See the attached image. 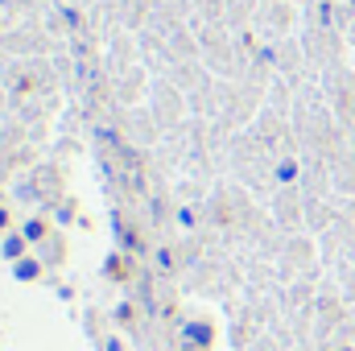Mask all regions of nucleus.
Wrapping results in <instances>:
<instances>
[{
  "label": "nucleus",
  "instance_id": "3",
  "mask_svg": "<svg viewBox=\"0 0 355 351\" xmlns=\"http://www.w3.org/2000/svg\"><path fill=\"white\" fill-rule=\"evenodd\" d=\"M12 277H17V281H37V277H42V261H33V257L12 261Z\"/></svg>",
  "mask_w": 355,
  "mask_h": 351
},
{
  "label": "nucleus",
  "instance_id": "2",
  "mask_svg": "<svg viewBox=\"0 0 355 351\" xmlns=\"http://www.w3.org/2000/svg\"><path fill=\"white\" fill-rule=\"evenodd\" d=\"M25 244H29V240H25L21 232H8V236L0 240V252H4V261H21V257H25Z\"/></svg>",
  "mask_w": 355,
  "mask_h": 351
},
{
  "label": "nucleus",
  "instance_id": "1",
  "mask_svg": "<svg viewBox=\"0 0 355 351\" xmlns=\"http://www.w3.org/2000/svg\"><path fill=\"white\" fill-rule=\"evenodd\" d=\"M182 335H186L194 348H211V339H215L211 323H186V327H182Z\"/></svg>",
  "mask_w": 355,
  "mask_h": 351
},
{
  "label": "nucleus",
  "instance_id": "5",
  "mask_svg": "<svg viewBox=\"0 0 355 351\" xmlns=\"http://www.w3.org/2000/svg\"><path fill=\"white\" fill-rule=\"evenodd\" d=\"M293 178H297V166L293 162H281L277 166V182H293Z\"/></svg>",
  "mask_w": 355,
  "mask_h": 351
},
{
  "label": "nucleus",
  "instance_id": "4",
  "mask_svg": "<svg viewBox=\"0 0 355 351\" xmlns=\"http://www.w3.org/2000/svg\"><path fill=\"white\" fill-rule=\"evenodd\" d=\"M21 236H25V240H29V244H37V240H42V236H46V223H42V219H29V223H25V228H21Z\"/></svg>",
  "mask_w": 355,
  "mask_h": 351
},
{
  "label": "nucleus",
  "instance_id": "8",
  "mask_svg": "<svg viewBox=\"0 0 355 351\" xmlns=\"http://www.w3.org/2000/svg\"><path fill=\"white\" fill-rule=\"evenodd\" d=\"M4 228H8V211L0 207V232H4Z\"/></svg>",
  "mask_w": 355,
  "mask_h": 351
},
{
  "label": "nucleus",
  "instance_id": "6",
  "mask_svg": "<svg viewBox=\"0 0 355 351\" xmlns=\"http://www.w3.org/2000/svg\"><path fill=\"white\" fill-rule=\"evenodd\" d=\"M103 273H107V277H124V264H120V257H107Z\"/></svg>",
  "mask_w": 355,
  "mask_h": 351
},
{
  "label": "nucleus",
  "instance_id": "7",
  "mask_svg": "<svg viewBox=\"0 0 355 351\" xmlns=\"http://www.w3.org/2000/svg\"><path fill=\"white\" fill-rule=\"evenodd\" d=\"M157 264H162V268H174V257H170V252L162 248V252H157Z\"/></svg>",
  "mask_w": 355,
  "mask_h": 351
}]
</instances>
